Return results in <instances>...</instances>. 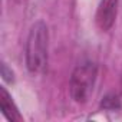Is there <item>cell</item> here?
Returning a JSON list of instances; mask_svg holds the SVG:
<instances>
[{
    "label": "cell",
    "instance_id": "6da1fadb",
    "mask_svg": "<svg viewBox=\"0 0 122 122\" xmlns=\"http://www.w3.org/2000/svg\"><path fill=\"white\" fill-rule=\"evenodd\" d=\"M49 30L43 20L32 25L26 40V66L30 73H42L47 66Z\"/></svg>",
    "mask_w": 122,
    "mask_h": 122
},
{
    "label": "cell",
    "instance_id": "7a4b0ae2",
    "mask_svg": "<svg viewBox=\"0 0 122 122\" xmlns=\"http://www.w3.org/2000/svg\"><path fill=\"white\" fill-rule=\"evenodd\" d=\"M98 78V65L92 60H85L79 63L69 81L71 98L78 103H85L93 92V86Z\"/></svg>",
    "mask_w": 122,
    "mask_h": 122
},
{
    "label": "cell",
    "instance_id": "3957f363",
    "mask_svg": "<svg viewBox=\"0 0 122 122\" xmlns=\"http://www.w3.org/2000/svg\"><path fill=\"white\" fill-rule=\"evenodd\" d=\"M118 3L119 0H101L96 10V26L102 32H108L112 29L118 15Z\"/></svg>",
    "mask_w": 122,
    "mask_h": 122
},
{
    "label": "cell",
    "instance_id": "277c9868",
    "mask_svg": "<svg viewBox=\"0 0 122 122\" xmlns=\"http://www.w3.org/2000/svg\"><path fill=\"white\" fill-rule=\"evenodd\" d=\"M0 109H2L3 115L6 116L7 121L10 122H20L23 121V116L20 115L17 106L15 105L10 93L5 86H0Z\"/></svg>",
    "mask_w": 122,
    "mask_h": 122
},
{
    "label": "cell",
    "instance_id": "5b68a950",
    "mask_svg": "<svg viewBox=\"0 0 122 122\" xmlns=\"http://www.w3.org/2000/svg\"><path fill=\"white\" fill-rule=\"evenodd\" d=\"M101 109L109 111V112L121 111L122 109V96H119L116 93H108V95H105L102 98V101H101Z\"/></svg>",
    "mask_w": 122,
    "mask_h": 122
},
{
    "label": "cell",
    "instance_id": "8992f818",
    "mask_svg": "<svg viewBox=\"0 0 122 122\" xmlns=\"http://www.w3.org/2000/svg\"><path fill=\"white\" fill-rule=\"evenodd\" d=\"M0 72H2V78H3L5 82H7V83H13L15 82V73L5 62H2V69H0Z\"/></svg>",
    "mask_w": 122,
    "mask_h": 122
},
{
    "label": "cell",
    "instance_id": "52a82bcc",
    "mask_svg": "<svg viewBox=\"0 0 122 122\" xmlns=\"http://www.w3.org/2000/svg\"><path fill=\"white\" fill-rule=\"evenodd\" d=\"M15 2H17V3H22V2H25V0H15Z\"/></svg>",
    "mask_w": 122,
    "mask_h": 122
},
{
    "label": "cell",
    "instance_id": "ba28073f",
    "mask_svg": "<svg viewBox=\"0 0 122 122\" xmlns=\"http://www.w3.org/2000/svg\"><path fill=\"white\" fill-rule=\"evenodd\" d=\"M121 96H122V95H121Z\"/></svg>",
    "mask_w": 122,
    "mask_h": 122
}]
</instances>
